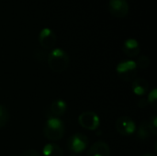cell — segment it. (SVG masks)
<instances>
[{
    "label": "cell",
    "mask_w": 157,
    "mask_h": 156,
    "mask_svg": "<svg viewBox=\"0 0 157 156\" xmlns=\"http://www.w3.org/2000/svg\"><path fill=\"white\" fill-rule=\"evenodd\" d=\"M47 62L52 71L55 73H62L67 69L70 63V58L67 52H65L63 49L55 48L48 53Z\"/></svg>",
    "instance_id": "1"
},
{
    "label": "cell",
    "mask_w": 157,
    "mask_h": 156,
    "mask_svg": "<svg viewBox=\"0 0 157 156\" xmlns=\"http://www.w3.org/2000/svg\"><path fill=\"white\" fill-rule=\"evenodd\" d=\"M64 133H65L64 122L60 118L49 117L43 128L44 136L48 140L55 142L62 139Z\"/></svg>",
    "instance_id": "2"
},
{
    "label": "cell",
    "mask_w": 157,
    "mask_h": 156,
    "mask_svg": "<svg viewBox=\"0 0 157 156\" xmlns=\"http://www.w3.org/2000/svg\"><path fill=\"white\" fill-rule=\"evenodd\" d=\"M116 72L123 81L128 82L134 80L137 74V65L135 61L126 60L121 62L116 67Z\"/></svg>",
    "instance_id": "3"
},
{
    "label": "cell",
    "mask_w": 157,
    "mask_h": 156,
    "mask_svg": "<svg viewBox=\"0 0 157 156\" xmlns=\"http://www.w3.org/2000/svg\"><path fill=\"white\" fill-rule=\"evenodd\" d=\"M89 144L88 138L82 133H75L68 139L67 146L73 154H80L84 152Z\"/></svg>",
    "instance_id": "4"
},
{
    "label": "cell",
    "mask_w": 157,
    "mask_h": 156,
    "mask_svg": "<svg viewBox=\"0 0 157 156\" xmlns=\"http://www.w3.org/2000/svg\"><path fill=\"white\" fill-rule=\"evenodd\" d=\"M78 123L81 127L88 131H95L99 127V117L93 111H86L79 115Z\"/></svg>",
    "instance_id": "5"
},
{
    "label": "cell",
    "mask_w": 157,
    "mask_h": 156,
    "mask_svg": "<svg viewBox=\"0 0 157 156\" xmlns=\"http://www.w3.org/2000/svg\"><path fill=\"white\" fill-rule=\"evenodd\" d=\"M115 127H116L117 131L123 136L132 135L136 131V129H137L135 121L132 118L127 117V116L119 118L116 120Z\"/></svg>",
    "instance_id": "6"
},
{
    "label": "cell",
    "mask_w": 157,
    "mask_h": 156,
    "mask_svg": "<svg viewBox=\"0 0 157 156\" xmlns=\"http://www.w3.org/2000/svg\"><path fill=\"white\" fill-rule=\"evenodd\" d=\"M109 10L115 17L122 18L129 13L130 6L127 0H109Z\"/></svg>",
    "instance_id": "7"
},
{
    "label": "cell",
    "mask_w": 157,
    "mask_h": 156,
    "mask_svg": "<svg viewBox=\"0 0 157 156\" xmlns=\"http://www.w3.org/2000/svg\"><path fill=\"white\" fill-rule=\"evenodd\" d=\"M38 39H39V42L40 46L45 50L52 49L55 46L56 41H57L56 34L54 33L53 30H52L49 28L42 29L39 33Z\"/></svg>",
    "instance_id": "8"
},
{
    "label": "cell",
    "mask_w": 157,
    "mask_h": 156,
    "mask_svg": "<svg viewBox=\"0 0 157 156\" xmlns=\"http://www.w3.org/2000/svg\"><path fill=\"white\" fill-rule=\"evenodd\" d=\"M122 51L125 55L129 57H135L139 55L141 51V47L137 40L127 39L122 45Z\"/></svg>",
    "instance_id": "9"
},
{
    "label": "cell",
    "mask_w": 157,
    "mask_h": 156,
    "mask_svg": "<svg viewBox=\"0 0 157 156\" xmlns=\"http://www.w3.org/2000/svg\"><path fill=\"white\" fill-rule=\"evenodd\" d=\"M87 156H110V148L105 142H97L89 148Z\"/></svg>",
    "instance_id": "10"
},
{
    "label": "cell",
    "mask_w": 157,
    "mask_h": 156,
    "mask_svg": "<svg viewBox=\"0 0 157 156\" xmlns=\"http://www.w3.org/2000/svg\"><path fill=\"white\" fill-rule=\"evenodd\" d=\"M67 110V104L65 101L62 99H56L52 101L49 107V114L50 117H55L60 118L63 116Z\"/></svg>",
    "instance_id": "11"
},
{
    "label": "cell",
    "mask_w": 157,
    "mask_h": 156,
    "mask_svg": "<svg viewBox=\"0 0 157 156\" xmlns=\"http://www.w3.org/2000/svg\"><path fill=\"white\" fill-rule=\"evenodd\" d=\"M132 89L134 95L144 97L149 90V84L144 78H135L132 85Z\"/></svg>",
    "instance_id": "12"
},
{
    "label": "cell",
    "mask_w": 157,
    "mask_h": 156,
    "mask_svg": "<svg viewBox=\"0 0 157 156\" xmlns=\"http://www.w3.org/2000/svg\"><path fill=\"white\" fill-rule=\"evenodd\" d=\"M42 154L44 156H63L62 148L53 143L45 144L42 149Z\"/></svg>",
    "instance_id": "13"
},
{
    "label": "cell",
    "mask_w": 157,
    "mask_h": 156,
    "mask_svg": "<svg viewBox=\"0 0 157 156\" xmlns=\"http://www.w3.org/2000/svg\"><path fill=\"white\" fill-rule=\"evenodd\" d=\"M150 135H151V131L148 126V121H143L138 128L137 136L141 140H145V139L149 138Z\"/></svg>",
    "instance_id": "14"
},
{
    "label": "cell",
    "mask_w": 157,
    "mask_h": 156,
    "mask_svg": "<svg viewBox=\"0 0 157 156\" xmlns=\"http://www.w3.org/2000/svg\"><path fill=\"white\" fill-rule=\"evenodd\" d=\"M9 120V113L7 109L3 106L0 105V129L5 127Z\"/></svg>",
    "instance_id": "15"
},
{
    "label": "cell",
    "mask_w": 157,
    "mask_h": 156,
    "mask_svg": "<svg viewBox=\"0 0 157 156\" xmlns=\"http://www.w3.org/2000/svg\"><path fill=\"white\" fill-rule=\"evenodd\" d=\"M135 63L137 65V68L146 69L150 65V59L146 55H142V56L138 57V59L135 62Z\"/></svg>",
    "instance_id": "16"
},
{
    "label": "cell",
    "mask_w": 157,
    "mask_h": 156,
    "mask_svg": "<svg viewBox=\"0 0 157 156\" xmlns=\"http://www.w3.org/2000/svg\"><path fill=\"white\" fill-rule=\"evenodd\" d=\"M147 102L148 104H150L153 108L156 109L157 108V90L156 88H153L147 97Z\"/></svg>",
    "instance_id": "17"
},
{
    "label": "cell",
    "mask_w": 157,
    "mask_h": 156,
    "mask_svg": "<svg viewBox=\"0 0 157 156\" xmlns=\"http://www.w3.org/2000/svg\"><path fill=\"white\" fill-rule=\"evenodd\" d=\"M148 126L151 131V133L153 135H155L157 133V116H154L150 120L148 121Z\"/></svg>",
    "instance_id": "18"
},
{
    "label": "cell",
    "mask_w": 157,
    "mask_h": 156,
    "mask_svg": "<svg viewBox=\"0 0 157 156\" xmlns=\"http://www.w3.org/2000/svg\"><path fill=\"white\" fill-rule=\"evenodd\" d=\"M34 56L38 61H43L45 59H47L48 57V53H46V51L44 50H40L37 49L34 52Z\"/></svg>",
    "instance_id": "19"
},
{
    "label": "cell",
    "mask_w": 157,
    "mask_h": 156,
    "mask_svg": "<svg viewBox=\"0 0 157 156\" xmlns=\"http://www.w3.org/2000/svg\"><path fill=\"white\" fill-rule=\"evenodd\" d=\"M20 156H40V154L34 150V149H29V150H26L24 153H22V154Z\"/></svg>",
    "instance_id": "20"
},
{
    "label": "cell",
    "mask_w": 157,
    "mask_h": 156,
    "mask_svg": "<svg viewBox=\"0 0 157 156\" xmlns=\"http://www.w3.org/2000/svg\"><path fill=\"white\" fill-rule=\"evenodd\" d=\"M148 105V102H147V99H145V98H141L139 101H138V103H137V106L139 107V108H144L146 106Z\"/></svg>",
    "instance_id": "21"
},
{
    "label": "cell",
    "mask_w": 157,
    "mask_h": 156,
    "mask_svg": "<svg viewBox=\"0 0 157 156\" xmlns=\"http://www.w3.org/2000/svg\"><path fill=\"white\" fill-rule=\"evenodd\" d=\"M143 156H156V155H155V154H150V153H148V154H144Z\"/></svg>",
    "instance_id": "22"
},
{
    "label": "cell",
    "mask_w": 157,
    "mask_h": 156,
    "mask_svg": "<svg viewBox=\"0 0 157 156\" xmlns=\"http://www.w3.org/2000/svg\"><path fill=\"white\" fill-rule=\"evenodd\" d=\"M69 156H80L79 154H72L71 155H69Z\"/></svg>",
    "instance_id": "23"
},
{
    "label": "cell",
    "mask_w": 157,
    "mask_h": 156,
    "mask_svg": "<svg viewBox=\"0 0 157 156\" xmlns=\"http://www.w3.org/2000/svg\"><path fill=\"white\" fill-rule=\"evenodd\" d=\"M12 156H17V155H12Z\"/></svg>",
    "instance_id": "24"
}]
</instances>
